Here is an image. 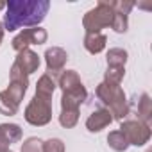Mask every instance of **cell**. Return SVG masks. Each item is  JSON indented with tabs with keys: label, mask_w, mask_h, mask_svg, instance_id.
<instances>
[{
	"label": "cell",
	"mask_w": 152,
	"mask_h": 152,
	"mask_svg": "<svg viewBox=\"0 0 152 152\" xmlns=\"http://www.w3.org/2000/svg\"><path fill=\"white\" fill-rule=\"evenodd\" d=\"M48 0H11L6 4L4 31H18L22 27H38L48 15Z\"/></svg>",
	"instance_id": "obj_1"
},
{
	"label": "cell",
	"mask_w": 152,
	"mask_h": 152,
	"mask_svg": "<svg viewBox=\"0 0 152 152\" xmlns=\"http://www.w3.org/2000/svg\"><path fill=\"white\" fill-rule=\"evenodd\" d=\"M97 99L106 106V109L111 113L113 120L124 122V118L129 115V104L125 99L124 90L118 84H109V83H100L95 90Z\"/></svg>",
	"instance_id": "obj_2"
},
{
	"label": "cell",
	"mask_w": 152,
	"mask_h": 152,
	"mask_svg": "<svg viewBox=\"0 0 152 152\" xmlns=\"http://www.w3.org/2000/svg\"><path fill=\"white\" fill-rule=\"evenodd\" d=\"M113 6L107 0H100V2L90 9L84 18H83V27L86 29V32H100L102 29L106 27H111V22H113Z\"/></svg>",
	"instance_id": "obj_3"
},
{
	"label": "cell",
	"mask_w": 152,
	"mask_h": 152,
	"mask_svg": "<svg viewBox=\"0 0 152 152\" xmlns=\"http://www.w3.org/2000/svg\"><path fill=\"white\" fill-rule=\"evenodd\" d=\"M25 122L34 127H43L52 120V100H45L39 97H32V100L25 107Z\"/></svg>",
	"instance_id": "obj_4"
},
{
	"label": "cell",
	"mask_w": 152,
	"mask_h": 152,
	"mask_svg": "<svg viewBox=\"0 0 152 152\" xmlns=\"http://www.w3.org/2000/svg\"><path fill=\"white\" fill-rule=\"evenodd\" d=\"M120 132L125 136L129 145L143 147L150 140V125L140 122V120H125L120 125Z\"/></svg>",
	"instance_id": "obj_5"
},
{
	"label": "cell",
	"mask_w": 152,
	"mask_h": 152,
	"mask_svg": "<svg viewBox=\"0 0 152 152\" xmlns=\"http://www.w3.org/2000/svg\"><path fill=\"white\" fill-rule=\"evenodd\" d=\"M47 38H48V34H47L45 29H41V27H31V29H23L22 32H18L13 38L11 45H13V48L16 52H22V50L29 48L31 45H43L47 41Z\"/></svg>",
	"instance_id": "obj_6"
},
{
	"label": "cell",
	"mask_w": 152,
	"mask_h": 152,
	"mask_svg": "<svg viewBox=\"0 0 152 152\" xmlns=\"http://www.w3.org/2000/svg\"><path fill=\"white\" fill-rule=\"evenodd\" d=\"M68 61V54L61 47H50L45 52V63H47V73L50 77L56 79V75H59L64 70V64Z\"/></svg>",
	"instance_id": "obj_7"
},
{
	"label": "cell",
	"mask_w": 152,
	"mask_h": 152,
	"mask_svg": "<svg viewBox=\"0 0 152 152\" xmlns=\"http://www.w3.org/2000/svg\"><path fill=\"white\" fill-rule=\"evenodd\" d=\"M39 56L34 52V50H31V48H25V50H22V52H18L16 54V59H15V66H18L23 73H27V75H31V73H34V72H38V68H39Z\"/></svg>",
	"instance_id": "obj_8"
},
{
	"label": "cell",
	"mask_w": 152,
	"mask_h": 152,
	"mask_svg": "<svg viewBox=\"0 0 152 152\" xmlns=\"http://www.w3.org/2000/svg\"><path fill=\"white\" fill-rule=\"evenodd\" d=\"M111 122H113L111 113H109L106 107H100V109H95V111L88 116V120H86V129H88L90 132H100V131L106 129Z\"/></svg>",
	"instance_id": "obj_9"
},
{
	"label": "cell",
	"mask_w": 152,
	"mask_h": 152,
	"mask_svg": "<svg viewBox=\"0 0 152 152\" xmlns=\"http://www.w3.org/2000/svg\"><path fill=\"white\" fill-rule=\"evenodd\" d=\"M88 97V91L84 88V84L77 90H72V91H64L61 97V109H79L84 100Z\"/></svg>",
	"instance_id": "obj_10"
},
{
	"label": "cell",
	"mask_w": 152,
	"mask_h": 152,
	"mask_svg": "<svg viewBox=\"0 0 152 152\" xmlns=\"http://www.w3.org/2000/svg\"><path fill=\"white\" fill-rule=\"evenodd\" d=\"M61 91H72V90H77L83 86V81L79 77V73L75 72V70H63L59 73V77H57V83H56Z\"/></svg>",
	"instance_id": "obj_11"
},
{
	"label": "cell",
	"mask_w": 152,
	"mask_h": 152,
	"mask_svg": "<svg viewBox=\"0 0 152 152\" xmlns=\"http://www.w3.org/2000/svg\"><path fill=\"white\" fill-rule=\"evenodd\" d=\"M56 79L54 77H50L48 73H45V75H41V77L38 79V83H36V97H39V99H45V100H52V95H54V91H56Z\"/></svg>",
	"instance_id": "obj_12"
},
{
	"label": "cell",
	"mask_w": 152,
	"mask_h": 152,
	"mask_svg": "<svg viewBox=\"0 0 152 152\" xmlns=\"http://www.w3.org/2000/svg\"><path fill=\"white\" fill-rule=\"evenodd\" d=\"M106 43H107V38L102 32H86L84 36V48L90 54H100L106 48Z\"/></svg>",
	"instance_id": "obj_13"
},
{
	"label": "cell",
	"mask_w": 152,
	"mask_h": 152,
	"mask_svg": "<svg viewBox=\"0 0 152 152\" xmlns=\"http://www.w3.org/2000/svg\"><path fill=\"white\" fill-rule=\"evenodd\" d=\"M136 115H138L140 122L150 125V120H152V100H150L148 93H141L140 95L138 106H136Z\"/></svg>",
	"instance_id": "obj_14"
},
{
	"label": "cell",
	"mask_w": 152,
	"mask_h": 152,
	"mask_svg": "<svg viewBox=\"0 0 152 152\" xmlns=\"http://www.w3.org/2000/svg\"><path fill=\"white\" fill-rule=\"evenodd\" d=\"M0 136H2L9 145L18 143L22 140V129L18 124H0Z\"/></svg>",
	"instance_id": "obj_15"
},
{
	"label": "cell",
	"mask_w": 152,
	"mask_h": 152,
	"mask_svg": "<svg viewBox=\"0 0 152 152\" xmlns=\"http://www.w3.org/2000/svg\"><path fill=\"white\" fill-rule=\"evenodd\" d=\"M18 109H20V104L15 102V100L7 95L6 90H4V91H0V115L13 116V115L18 113Z\"/></svg>",
	"instance_id": "obj_16"
},
{
	"label": "cell",
	"mask_w": 152,
	"mask_h": 152,
	"mask_svg": "<svg viewBox=\"0 0 152 152\" xmlns=\"http://www.w3.org/2000/svg\"><path fill=\"white\" fill-rule=\"evenodd\" d=\"M107 145L109 148H113L115 152H125L129 148V143L125 140V136L120 131H111L107 134Z\"/></svg>",
	"instance_id": "obj_17"
},
{
	"label": "cell",
	"mask_w": 152,
	"mask_h": 152,
	"mask_svg": "<svg viewBox=\"0 0 152 152\" xmlns=\"http://www.w3.org/2000/svg\"><path fill=\"white\" fill-rule=\"evenodd\" d=\"M106 59H107V66H122V68H125L127 50H124V48H109Z\"/></svg>",
	"instance_id": "obj_18"
},
{
	"label": "cell",
	"mask_w": 152,
	"mask_h": 152,
	"mask_svg": "<svg viewBox=\"0 0 152 152\" xmlns=\"http://www.w3.org/2000/svg\"><path fill=\"white\" fill-rule=\"evenodd\" d=\"M79 122V109H61L59 115V124L64 129H72Z\"/></svg>",
	"instance_id": "obj_19"
},
{
	"label": "cell",
	"mask_w": 152,
	"mask_h": 152,
	"mask_svg": "<svg viewBox=\"0 0 152 152\" xmlns=\"http://www.w3.org/2000/svg\"><path fill=\"white\" fill-rule=\"evenodd\" d=\"M124 75H125V68H122V66H107V70L104 73V83L118 84L120 86Z\"/></svg>",
	"instance_id": "obj_20"
},
{
	"label": "cell",
	"mask_w": 152,
	"mask_h": 152,
	"mask_svg": "<svg viewBox=\"0 0 152 152\" xmlns=\"http://www.w3.org/2000/svg\"><path fill=\"white\" fill-rule=\"evenodd\" d=\"M127 16H129V15H124V13H116V11H115L113 22H111V27H113L115 32H118V34L127 32Z\"/></svg>",
	"instance_id": "obj_21"
},
{
	"label": "cell",
	"mask_w": 152,
	"mask_h": 152,
	"mask_svg": "<svg viewBox=\"0 0 152 152\" xmlns=\"http://www.w3.org/2000/svg\"><path fill=\"white\" fill-rule=\"evenodd\" d=\"M20 152H43V141L39 138H27L23 143H22V148Z\"/></svg>",
	"instance_id": "obj_22"
},
{
	"label": "cell",
	"mask_w": 152,
	"mask_h": 152,
	"mask_svg": "<svg viewBox=\"0 0 152 152\" xmlns=\"http://www.w3.org/2000/svg\"><path fill=\"white\" fill-rule=\"evenodd\" d=\"M43 152H64V143L59 138H50L43 141Z\"/></svg>",
	"instance_id": "obj_23"
},
{
	"label": "cell",
	"mask_w": 152,
	"mask_h": 152,
	"mask_svg": "<svg viewBox=\"0 0 152 152\" xmlns=\"http://www.w3.org/2000/svg\"><path fill=\"white\" fill-rule=\"evenodd\" d=\"M0 152H9V143L0 136Z\"/></svg>",
	"instance_id": "obj_24"
},
{
	"label": "cell",
	"mask_w": 152,
	"mask_h": 152,
	"mask_svg": "<svg viewBox=\"0 0 152 152\" xmlns=\"http://www.w3.org/2000/svg\"><path fill=\"white\" fill-rule=\"evenodd\" d=\"M2 39H4V25L0 22V43H2Z\"/></svg>",
	"instance_id": "obj_25"
},
{
	"label": "cell",
	"mask_w": 152,
	"mask_h": 152,
	"mask_svg": "<svg viewBox=\"0 0 152 152\" xmlns=\"http://www.w3.org/2000/svg\"><path fill=\"white\" fill-rule=\"evenodd\" d=\"M2 9H6V4H2V2H0V11H2Z\"/></svg>",
	"instance_id": "obj_26"
},
{
	"label": "cell",
	"mask_w": 152,
	"mask_h": 152,
	"mask_svg": "<svg viewBox=\"0 0 152 152\" xmlns=\"http://www.w3.org/2000/svg\"><path fill=\"white\" fill-rule=\"evenodd\" d=\"M9 152H11V150H9Z\"/></svg>",
	"instance_id": "obj_27"
}]
</instances>
